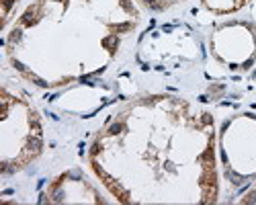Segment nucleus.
<instances>
[{"label": "nucleus", "mask_w": 256, "mask_h": 205, "mask_svg": "<svg viewBox=\"0 0 256 205\" xmlns=\"http://www.w3.org/2000/svg\"><path fill=\"white\" fill-rule=\"evenodd\" d=\"M88 166L117 203H218L222 172L211 113L174 94L125 102L96 132Z\"/></svg>", "instance_id": "nucleus-1"}, {"label": "nucleus", "mask_w": 256, "mask_h": 205, "mask_svg": "<svg viewBox=\"0 0 256 205\" xmlns=\"http://www.w3.org/2000/svg\"><path fill=\"white\" fill-rule=\"evenodd\" d=\"M142 20L138 0H33L4 35L8 66L41 88L102 74Z\"/></svg>", "instance_id": "nucleus-2"}, {"label": "nucleus", "mask_w": 256, "mask_h": 205, "mask_svg": "<svg viewBox=\"0 0 256 205\" xmlns=\"http://www.w3.org/2000/svg\"><path fill=\"white\" fill-rule=\"evenodd\" d=\"M44 152V126L31 98L4 80L0 117V168L2 178L20 172Z\"/></svg>", "instance_id": "nucleus-3"}, {"label": "nucleus", "mask_w": 256, "mask_h": 205, "mask_svg": "<svg viewBox=\"0 0 256 205\" xmlns=\"http://www.w3.org/2000/svg\"><path fill=\"white\" fill-rule=\"evenodd\" d=\"M218 154L224 178L234 187L256 180V115L230 117L218 134Z\"/></svg>", "instance_id": "nucleus-4"}, {"label": "nucleus", "mask_w": 256, "mask_h": 205, "mask_svg": "<svg viewBox=\"0 0 256 205\" xmlns=\"http://www.w3.org/2000/svg\"><path fill=\"white\" fill-rule=\"evenodd\" d=\"M209 50L216 62L230 70H246L256 60V25L232 20L213 31Z\"/></svg>", "instance_id": "nucleus-5"}, {"label": "nucleus", "mask_w": 256, "mask_h": 205, "mask_svg": "<svg viewBox=\"0 0 256 205\" xmlns=\"http://www.w3.org/2000/svg\"><path fill=\"white\" fill-rule=\"evenodd\" d=\"M46 201L52 203H104L100 193L90 184L88 178L78 172H64L48 187Z\"/></svg>", "instance_id": "nucleus-6"}, {"label": "nucleus", "mask_w": 256, "mask_h": 205, "mask_svg": "<svg viewBox=\"0 0 256 205\" xmlns=\"http://www.w3.org/2000/svg\"><path fill=\"white\" fill-rule=\"evenodd\" d=\"M138 4L152 12H168L174 8H195L213 16L236 14L250 4V0H138Z\"/></svg>", "instance_id": "nucleus-7"}, {"label": "nucleus", "mask_w": 256, "mask_h": 205, "mask_svg": "<svg viewBox=\"0 0 256 205\" xmlns=\"http://www.w3.org/2000/svg\"><path fill=\"white\" fill-rule=\"evenodd\" d=\"M238 201H240V203H256V180L250 184V189H248Z\"/></svg>", "instance_id": "nucleus-8"}]
</instances>
